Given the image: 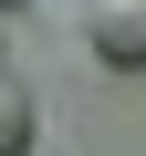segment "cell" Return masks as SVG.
Returning <instances> with one entry per match:
<instances>
[{
	"mask_svg": "<svg viewBox=\"0 0 146 156\" xmlns=\"http://www.w3.org/2000/svg\"><path fill=\"white\" fill-rule=\"evenodd\" d=\"M84 42H94V62L146 73V0H94L84 11Z\"/></svg>",
	"mask_w": 146,
	"mask_h": 156,
	"instance_id": "6da1fadb",
	"label": "cell"
}]
</instances>
